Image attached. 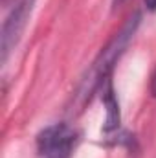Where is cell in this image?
I'll return each mask as SVG.
<instances>
[{
  "label": "cell",
  "mask_w": 156,
  "mask_h": 158,
  "mask_svg": "<svg viewBox=\"0 0 156 158\" xmlns=\"http://www.w3.org/2000/svg\"><path fill=\"white\" fill-rule=\"evenodd\" d=\"M77 143V132L66 123H53L37 136L39 158H72Z\"/></svg>",
  "instance_id": "1"
},
{
  "label": "cell",
  "mask_w": 156,
  "mask_h": 158,
  "mask_svg": "<svg viewBox=\"0 0 156 158\" xmlns=\"http://www.w3.org/2000/svg\"><path fill=\"white\" fill-rule=\"evenodd\" d=\"M33 7H35V0H18L13 6V9L9 11V15L6 17L4 26H2V39H0L2 63H6L11 50L20 40L26 26H28V20L33 13Z\"/></svg>",
  "instance_id": "2"
},
{
  "label": "cell",
  "mask_w": 156,
  "mask_h": 158,
  "mask_svg": "<svg viewBox=\"0 0 156 158\" xmlns=\"http://www.w3.org/2000/svg\"><path fill=\"white\" fill-rule=\"evenodd\" d=\"M103 101H105V107H107V125H105V129L107 131L116 129L119 125V107H117V99L114 96V88H112L110 79H107L105 85H103Z\"/></svg>",
  "instance_id": "3"
},
{
  "label": "cell",
  "mask_w": 156,
  "mask_h": 158,
  "mask_svg": "<svg viewBox=\"0 0 156 158\" xmlns=\"http://www.w3.org/2000/svg\"><path fill=\"white\" fill-rule=\"evenodd\" d=\"M145 6H147V9L154 11L156 9V0H145Z\"/></svg>",
  "instance_id": "4"
},
{
  "label": "cell",
  "mask_w": 156,
  "mask_h": 158,
  "mask_svg": "<svg viewBox=\"0 0 156 158\" xmlns=\"http://www.w3.org/2000/svg\"><path fill=\"white\" fill-rule=\"evenodd\" d=\"M153 92H154V96H156V74H154V77H153Z\"/></svg>",
  "instance_id": "5"
},
{
  "label": "cell",
  "mask_w": 156,
  "mask_h": 158,
  "mask_svg": "<svg viewBox=\"0 0 156 158\" xmlns=\"http://www.w3.org/2000/svg\"><path fill=\"white\" fill-rule=\"evenodd\" d=\"M121 2H125V0H114V4H116V6H117V4H121Z\"/></svg>",
  "instance_id": "6"
}]
</instances>
